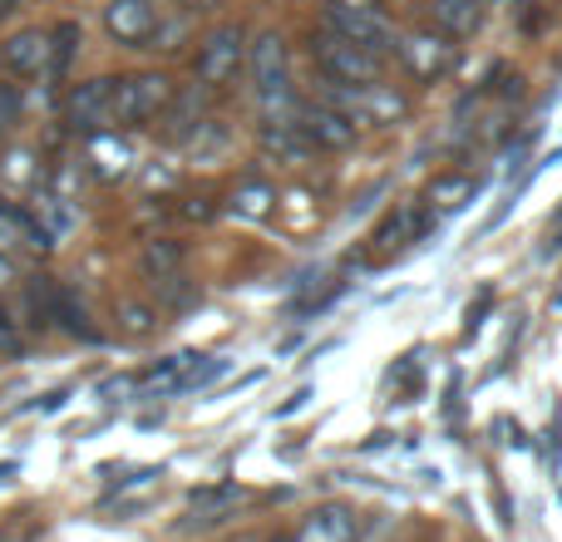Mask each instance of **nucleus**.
I'll use <instances>...</instances> for the list:
<instances>
[{
	"label": "nucleus",
	"instance_id": "5",
	"mask_svg": "<svg viewBox=\"0 0 562 542\" xmlns=\"http://www.w3.org/2000/svg\"><path fill=\"white\" fill-rule=\"evenodd\" d=\"M291 124L301 128L311 148H350L356 144V124L340 114L336 104H291Z\"/></svg>",
	"mask_w": 562,
	"mask_h": 542
},
{
	"label": "nucleus",
	"instance_id": "8",
	"mask_svg": "<svg viewBox=\"0 0 562 542\" xmlns=\"http://www.w3.org/2000/svg\"><path fill=\"white\" fill-rule=\"evenodd\" d=\"M252 79H257V94L262 99H286V45H281V35H257L252 45Z\"/></svg>",
	"mask_w": 562,
	"mask_h": 542
},
{
	"label": "nucleus",
	"instance_id": "10",
	"mask_svg": "<svg viewBox=\"0 0 562 542\" xmlns=\"http://www.w3.org/2000/svg\"><path fill=\"white\" fill-rule=\"evenodd\" d=\"M49 55H55V45H49L45 30H20V35H10L5 45H0L5 69H10V75H20V79L40 75V69L49 65Z\"/></svg>",
	"mask_w": 562,
	"mask_h": 542
},
{
	"label": "nucleus",
	"instance_id": "2",
	"mask_svg": "<svg viewBox=\"0 0 562 542\" xmlns=\"http://www.w3.org/2000/svg\"><path fill=\"white\" fill-rule=\"evenodd\" d=\"M173 104V79L168 75H134L114 79V99H109V118L114 124H148Z\"/></svg>",
	"mask_w": 562,
	"mask_h": 542
},
{
	"label": "nucleus",
	"instance_id": "7",
	"mask_svg": "<svg viewBox=\"0 0 562 542\" xmlns=\"http://www.w3.org/2000/svg\"><path fill=\"white\" fill-rule=\"evenodd\" d=\"M425 20L435 25V35L445 39H469L484 30V0H429L425 5Z\"/></svg>",
	"mask_w": 562,
	"mask_h": 542
},
{
	"label": "nucleus",
	"instance_id": "19",
	"mask_svg": "<svg viewBox=\"0 0 562 542\" xmlns=\"http://www.w3.org/2000/svg\"><path fill=\"white\" fill-rule=\"evenodd\" d=\"M272 542H296V538H291V533H277V538H272Z\"/></svg>",
	"mask_w": 562,
	"mask_h": 542
},
{
	"label": "nucleus",
	"instance_id": "14",
	"mask_svg": "<svg viewBox=\"0 0 562 542\" xmlns=\"http://www.w3.org/2000/svg\"><path fill=\"white\" fill-rule=\"evenodd\" d=\"M474 188H479V183H474V178H469V173H445L435 188H429V197H425V203H435L439 213H449V207H464L469 197H474Z\"/></svg>",
	"mask_w": 562,
	"mask_h": 542
},
{
	"label": "nucleus",
	"instance_id": "3",
	"mask_svg": "<svg viewBox=\"0 0 562 542\" xmlns=\"http://www.w3.org/2000/svg\"><path fill=\"white\" fill-rule=\"evenodd\" d=\"M321 20H326L330 35L350 39V45L366 49V55H385V49H395V25H390L375 5H326Z\"/></svg>",
	"mask_w": 562,
	"mask_h": 542
},
{
	"label": "nucleus",
	"instance_id": "6",
	"mask_svg": "<svg viewBox=\"0 0 562 542\" xmlns=\"http://www.w3.org/2000/svg\"><path fill=\"white\" fill-rule=\"evenodd\" d=\"M104 25L119 45H148V35L158 30V5L154 0H114L104 10Z\"/></svg>",
	"mask_w": 562,
	"mask_h": 542
},
{
	"label": "nucleus",
	"instance_id": "15",
	"mask_svg": "<svg viewBox=\"0 0 562 542\" xmlns=\"http://www.w3.org/2000/svg\"><path fill=\"white\" fill-rule=\"evenodd\" d=\"M173 262H178V242H154L144 252V271H148V276H158V281H164V271Z\"/></svg>",
	"mask_w": 562,
	"mask_h": 542
},
{
	"label": "nucleus",
	"instance_id": "16",
	"mask_svg": "<svg viewBox=\"0 0 562 542\" xmlns=\"http://www.w3.org/2000/svg\"><path fill=\"white\" fill-rule=\"evenodd\" d=\"M124 326L144 336V330H154V316H148V310H138V306H124Z\"/></svg>",
	"mask_w": 562,
	"mask_h": 542
},
{
	"label": "nucleus",
	"instance_id": "12",
	"mask_svg": "<svg viewBox=\"0 0 562 542\" xmlns=\"http://www.w3.org/2000/svg\"><path fill=\"white\" fill-rule=\"evenodd\" d=\"M356 538H360L356 513H350V508H340V504L316 508V513L301 523V533H296V542H356Z\"/></svg>",
	"mask_w": 562,
	"mask_h": 542
},
{
	"label": "nucleus",
	"instance_id": "18",
	"mask_svg": "<svg viewBox=\"0 0 562 542\" xmlns=\"http://www.w3.org/2000/svg\"><path fill=\"white\" fill-rule=\"evenodd\" d=\"M5 281H10V262H5V257H0V286H5Z\"/></svg>",
	"mask_w": 562,
	"mask_h": 542
},
{
	"label": "nucleus",
	"instance_id": "1",
	"mask_svg": "<svg viewBox=\"0 0 562 542\" xmlns=\"http://www.w3.org/2000/svg\"><path fill=\"white\" fill-rule=\"evenodd\" d=\"M311 59H316L321 79H330V84H380V59L356 49L350 39L330 35V30H321L311 39Z\"/></svg>",
	"mask_w": 562,
	"mask_h": 542
},
{
	"label": "nucleus",
	"instance_id": "11",
	"mask_svg": "<svg viewBox=\"0 0 562 542\" xmlns=\"http://www.w3.org/2000/svg\"><path fill=\"white\" fill-rule=\"evenodd\" d=\"M419 233H425V217H419L415 207H395V213L375 227V237H370V257H380V262H385V257H395L405 242H415Z\"/></svg>",
	"mask_w": 562,
	"mask_h": 542
},
{
	"label": "nucleus",
	"instance_id": "4",
	"mask_svg": "<svg viewBox=\"0 0 562 542\" xmlns=\"http://www.w3.org/2000/svg\"><path fill=\"white\" fill-rule=\"evenodd\" d=\"M247 59V25H217L198 49V79L203 84H233Z\"/></svg>",
	"mask_w": 562,
	"mask_h": 542
},
{
	"label": "nucleus",
	"instance_id": "17",
	"mask_svg": "<svg viewBox=\"0 0 562 542\" xmlns=\"http://www.w3.org/2000/svg\"><path fill=\"white\" fill-rule=\"evenodd\" d=\"M330 5H375V0H330Z\"/></svg>",
	"mask_w": 562,
	"mask_h": 542
},
{
	"label": "nucleus",
	"instance_id": "9",
	"mask_svg": "<svg viewBox=\"0 0 562 542\" xmlns=\"http://www.w3.org/2000/svg\"><path fill=\"white\" fill-rule=\"evenodd\" d=\"M109 99H114V79H85L69 89L65 118L75 128H104L109 124Z\"/></svg>",
	"mask_w": 562,
	"mask_h": 542
},
{
	"label": "nucleus",
	"instance_id": "13",
	"mask_svg": "<svg viewBox=\"0 0 562 542\" xmlns=\"http://www.w3.org/2000/svg\"><path fill=\"white\" fill-rule=\"evenodd\" d=\"M409 45L415 49H405V65H409V75L415 79L445 75L449 55H454V39H445V35H419V39H409Z\"/></svg>",
	"mask_w": 562,
	"mask_h": 542
}]
</instances>
